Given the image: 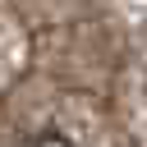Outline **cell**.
I'll use <instances>...</instances> for the list:
<instances>
[{
  "instance_id": "cell-1",
  "label": "cell",
  "mask_w": 147,
  "mask_h": 147,
  "mask_svg": "<svg viewBox=\"0 0 147 147\" xmlns=\"http://www.w3.org/2000/svg\"><path fill=\"white\" fill-rule=\"evenodd\" d=\"M32 147H74V142H69V138H60V133H46V138H37Z\"/></svg>"
}]
</instances>
